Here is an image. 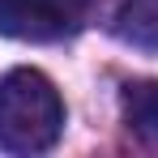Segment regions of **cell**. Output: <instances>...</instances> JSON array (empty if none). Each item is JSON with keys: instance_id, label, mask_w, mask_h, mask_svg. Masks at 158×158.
I'll list each match as a JSON object with an SVG mask.
<instances>
[{"instance_id": "cell-1", "label": "cell", "mask_w": 158, "mask_h": 158, "mask_svg": "<svg viewBox=\"0 0 158 158\" xmlns=\"http://www.w3.org/2000/svg\"><path fill=\"white\" fill-rule=\"evenodd\" d=\"M64 132V98L39 69L0 77V145L9 154H43Z\"/></svg>"}, {"instance_id": "cell-2", "label": "cell", "mask_w": 158, "mask_h": 158, "mask_svg": "<svg viewBox=\"0 0 158 158\" xmlns=\"http://www.w3.org/2000/svg\"><path fill=\"white\" fill-rule=\"evenodd\" d=\"M90 0H0V34L26 43H56L77 34Z\"/></svg>"}, {"instance_id": "cell-3", "label": "cell", "mask_w": 158, "mask_h": 158, "mask_svg": "<svg viewBox=\"0 0 158 158\" xmlns=\"http://www.w3.org/2000/svg\"><path fill=\"white\" fill-rule=\"evenodd\" d=\"M111 30L128 47L158 52V0H115Z\"/></svg>"}, {"instance_id": "cell-4", "label": "cell", "mask_w": 158, "mask_h": 158, "mask_svg": "<svg viewBox=\"0 0 158 158\" xmlns=\"http://www.w3.org/2000/svg\"><path fill=\"white\" fill-rule=\"evenodd\" d=\"M124 124L145 141H158V81H128L120 94Z\"/></svg>"}]
</instances>
